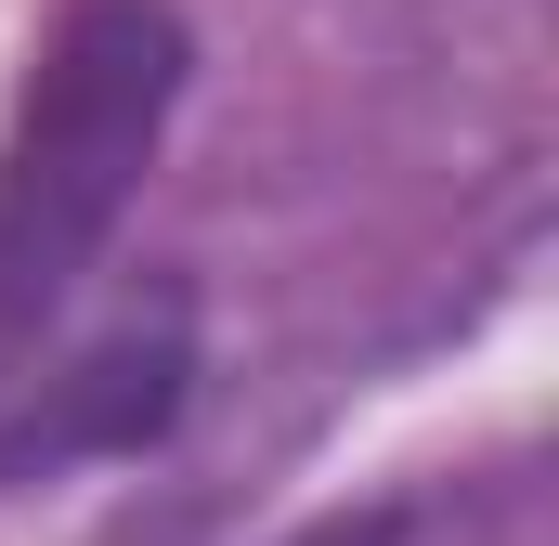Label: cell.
<instances>
[{
    "label": "cell",
    "mask_w": 559,
    "mask_h": 546,
    "mask_svg": "<svg viewBox=\"0 0 559 546\" xmlns=\"http://www.w3.org/2000/svg\"><path fill=\"white\" fill-rule=\"evenodd\" d=\"M299 546H404V521H391V508H365V521H325V534H299Z\"/></svg>",
    "instance_id": "cell-3"
},
{
    "label": "cell",
    "mask_w": 559,
    "mask_h": 546,
    "mask_svg": "<svg viewBox=\"0 0 559 546\" xmlns=\"http://www.w3.org/2000/svg\"><path fill=\"white\" fill-rule=\"evenodd\" d=\"M195 404V299L156 286L131 299L105 339H79L26 404L0 416V482H52V468H92V455H143L169 442Z\"/></svg>",
    "instance_id": "cell-2"
},
{
    "label": "cell",
    "mask_w": 559,
    "mask_h": 546,
    "mask_svg": "<svg viewBox=\"0 0 559 546\" xmlns=\"http://www.w3.org/2000/svg\"><path fill=\"white\" fill-rule=\"evenodd\" d=\"M182 79H195V39L169 0H66L52 39L26 52L13 131H0V365H26V339L79 299V273L131 222Z\"/></svg>",
    "instance_id": "cell-1"
}]
</instances>
